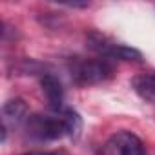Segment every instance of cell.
I'll use <instances>...</instances> for the list:
<instances>
[{
    "label": "cell",
    "mask_w": 155,
    "mask_h": 155,
    "mask_svg": "<svg viewBox=\"0 0 155 155\" xmlns=\"http://www.w3.org/2000/svg\"><path fill=\"white\" fill-rule=\"evenodd\" d=\"M26 130L35 140H58L66 135L79 137L82 120L73 110H64L60 115H29L26 119Z\"/></svg>",
    "instance_id": "cell-1"
},
{
    "label": "cell",
    "mask_w": 155,
    "mask_h": 155,
    "mask_svg": "<svg viewBox=\"0 0 155 155\" xmlns=\"http://www.w3.org/2000/svg\"><path fill=\"white\" fill-rule=\"evenodd\" d=\"M115 69L108 58H81L69 60V75L77 86H93L106 82L113 77Z\"/></svg>",
    "instance_id": "cell-2"
},
{
    "label": "cell",
    "mask_w": 155,
    "mask_h": 155,
    "mask_svg": "<svg viewBox=\"0 0 155 155\" xmlns=\"http://www.w3.org/2000/svg\"><path fill=\"white\" fill-rule=\"evenodd\" d=\"M88 48L93 49L95 53H99L101 57L106 58H117V60H131V62H140L142 60V53L135 48L124 46V44H117L113 40H110L108 37L91 31L88 33Z\"/></svg>",
    "instance_id": "cell-3"
},
{
    "label": "cell",
    "mask_w": 155,
    "mask_h": 155,
    "mask_svg": "<svg viewBox=\"0 0 155 155\" xmlns=\"http://www.w3.org/2000/svg\"><path fill=\"white\" fill-rule=\"evenodd\" d=\"M101 155H148L144 142L131 131H117L113 133L106 144L102 146Z\"/></svg>",
    "instance_id": "cell-4"
},
{
    "label": "cell",
    "mask_w": 155,
    "mask_h": 155,
    "mask_svg": "<svg viewBox=\"0 0 155 155\" xmlns=\"http://www.w3.org/2000/svg\"><path fill=\"white\" fill-rule=\"evenodd\" d=\"M28 113V106L22 99H11L4 104L2 108V142L6 140L8 130L18 126L22 120H26Z\"/></svg>",
    "instance_id": "cell-5"
},
{
    "label": "cell",
    "mask_w": 155,
    "mask_h": 155,
    "mask_svg": "<svg viewBox=\"0 0 155 155\" xmlns=\"http://www.w3.org/2000/svg\"><path fill=\"white\" fill-rule=\"evenodd\" d=\"M40 88H42V93L46 95L49 108L55 111H60L64 106V88L60 81L51 73H44L40 77Z\"/></svg>",
    "instance_id": "cell-6"
},
{
    "label": "cell",
    "mask_w": 155,
    "mask_h": 155,
    "mask_svg": "<svg viewBox=\"0 0 155 155\" xmlns=\"http://www.w3.org/2000/svg\"><path fill=\"white\" fill-rule=\"evenodd\" d=\"M135 93L144 99L146 102L155 104V73H144V75H137L133 82H131Z\"/></svg>",
    "instance_id": "cell-7"
},
{
    "label": "cell",
    "mask_w": 155,
    "mask_h": 155,
    "mask_svg": "<svg viewBox=\"0 0 155 155\" xmlns=\"http://www.w3.org/2000/svg\"><path fill=\"white\" fill-rule=\"evenodd\" d=\"M22 155H66L64 151H28Z\"/></svg>",
    "instance_id": "cell-8"
}]
</instances>
